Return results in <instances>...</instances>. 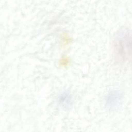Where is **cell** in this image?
Returning a JSON list of instances; mask_svg holds the SVG:
<instances>
[{
	"label": "cell",
	"mask_w": 132,
	"mask_h": 132,
	"mask_svg": "<svg viewBox=\"0 0 132 132\" xmlns=\"http://www.w3.org/2000/svg\"><path fill=\"white\" fill-rule=\"evenodd\" d=\"M118 97L117 96V95L115 94H111L110 96L108 98L107 103L109 104L111 106L116 105V103L117 102Z\"/></svg>",
	"instance_id": "cell-2"
},
{
	"label": "cell",
	"mask_w": 132,
	"mask_h": 132,
	"mask_svg": "<svg viewBox=\"0 0 132 132\" xmlns=\"http://www.w3.org/2000/svg\"><path fill=\"white\" fill-rule=\"evenodd\" d=\"M114 47L117 57L132 64V34L127 32L120 34L116 38Z\"/></svg>",
	"instance_id": "cell-1"
}]
</instances>
